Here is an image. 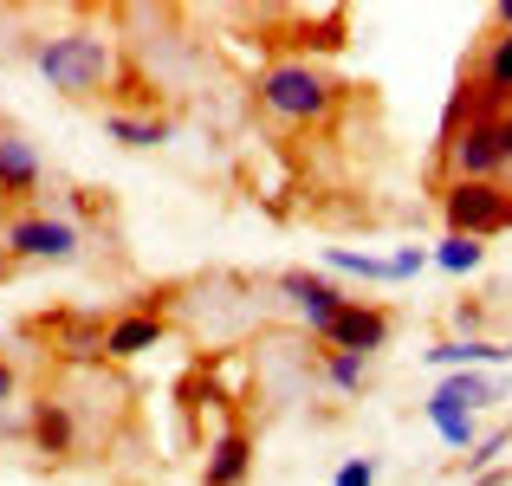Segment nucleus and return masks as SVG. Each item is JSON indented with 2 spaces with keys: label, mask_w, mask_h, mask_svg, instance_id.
Returning <instances> with one entry per match:
<instances>
[{
  "label": "nucleus",
  "mask_w": 512,
  "mask_h": 486,
  "mask_svg": "<svg viewBox=\"0 0 512 486\" xmlns=\"http://www.w3.org/2000/svg\"><path fill=\"white\" fill-rule=\"evenodd\" d=\"M33 59H39V72L52 78V91H65V98H104V91L117 85V46L104 33H91V26L39 39Z\"/></svg>",
  "instance_id": "1"
},
{
  "label": "nucleus",
  "mask_w": 512,
  "mask_h": 486,
  "mask_svg": "<svg viewBox=\"0 0 512 486\" xmlns=\"http://www.w3.org/2000/svg\"><path fill=\"white\" fill-rule=\"evenodd\" d=\"M441 156H448L454 182H500V175H506L500 117H493V111H474L467 98H454L448 130H441Z\"/></svg>",
  "instance_id": "2"
},
{
  "label": "nucleus",
  "mask_w": 512,
  "mask_h": 486,
  "mask_svg": "<svg viewBox=\"0 0 512 486\" xmlns=\"http://www.w3.org/2000/svg\"><path fill=\"white\" fill-rule=\"evenodd\" d=\"M260 104L279 124H325L331 104H338V85L305 59H279V65L260 72Z\"/></svg>",
  "instance_id": "3"
},
{
  "label": "nucleus",
  "mask_w": 512,
  "mask_h": 486,
  "mask_svg": "<svg viewBox=\"0 0 512 486\" xmlns=\"http://www.w3.org/2000/svg\"><path fill=\"white\" fill-rule=\"evenodd\" d=\"M441 214H448V234H467V240L506 234L512 227V188L506 182H448Z\"/></svg>",
  "instance_id": "4"
},
{
  "label": "nucleus",
  "mask_w": 512,
  "mask_h": 486,
  "mask_svg": "<svg viewBox=\"0 0 512 486\" xmlns=\"http://www.w3.org/2000/svg\"><path fill=\"white\" fill-rule=\"evenodd\" d=\"M389 331H396V318L383 312V305H370V299H350L338 318H325L318 324V344L325 350H350V357H376V350L389 344Z\"/></svg>",
  "instance_id": "5"
},
{
  "label": "nucleus",
  "mask_w": 512,
  "mask_h": 486,
  "mask_svg": "<svg viewBox=\"0 0 512 486\" xmlns=\"http://www.w3.org/2000/svg\"><path fill=\"white\" fill-rule=\"evenodd\" d=\"M78 247H85V234L65 214H20V221H7L13 260H78Z\"/></svg>",
  "instance_id": "6"
},
{
  "label": "nucleus",
  "mask_w": 512,
  "mask_h": 486,
  "mask_svg": "<svg viewBox=\"0 0 512 486\" xmlns=\"http://www.w3.org/2000/svg\"><path fill=\"white\" fill-rule=\"evenodd\" d=\"M26 435H33V448L46 454V461H72V454H78V441H85V435H78L72 402H65V396H52V389L33 402V415H26Z\"/></svg>",
  "instance_id": "7"
},
{
  "label": "nucleus",
  "mask_w": 512,
  "mask_h": 486,
  "mask_svg": "<svg viewBox=\"0 0 512 486\" xmlns=\"http://www.w3.org/2000/svg\"><path fill=\"white\" fill-rule=\"evenodd\" d=\"M169 337V318L163 312H124L104 324V357L124 363V357H143V350H156Z\"/></svg>",
  "instance_id": "8"
},
{
  "label": "nucleus",
  "mask_w": 512,
  "mask_h": 486,
  "mask_svg": "<svg viewBox=\"0 0 512 486\" xmlns=\"http://www.w3.org/2000/svg\"><path fill=\"white\" fill-rule=\"evenodd\" d=\"M279 292H286V299L299 305L305 318H312V331H318L325 318H338L344 305H350V292H344V286H331L325 273H279Z\"/></svg>",
  "instance_id": "9"
},
{
  "label": "nucleus",
  "mask_w": 512,
  "mask_h": 486,
  "mask_svg": "<svg viewBox=\"0 0 512 486\" xmlns=\"http://www.w3.org/2000/svg\"><path fill=\"white\" fill-rule=\"evenodd\" d=\"M506 396V383L500 376H487V370H448L435 383V409H461V415H474V409H487V402H500Z\"/></svg>",
  "instance_id": "10"
},
{
  "label": "nucleus",
  "mask_w": 512,
  "mask_h": 486,
  "mask_svg": "<svg viewBox=\"0 0 512 486\" xmlns=\"http://www.w3.org/2000/svg\"><path fill=\"white\" fill-rule=\"evenodd\" d=\"M247 474H253V435L247 428H227L221 441L208 448V467H201V486H247Z\"/></svg>",
  "instance_id": "11"
},
{
  "label": "nucleus",
  "mask_w": 512,
  "mask_h": 486,
  "mask_svg": "<svg viewBox=\"0 0 512 486\" xmlns=\"http://www.w3.org/2000/svg\"><path fill=\"white\" fill-rule=\"evenodd\" d=\"M39 188V150L26 137H13V130H0V195L20 201Z\"/></svg>",
  "instance_id": "12"
},
{
  "label": "nucleus",
  "mask_w": 512,
  "mask_h": 486,
  "mask_svg": "<svg viewBox=\"0 0 512 486\" xmlns=\"http://www.w3.org/2000/svg\"><path fill=\"white\" fill-rule=\"evenodd\" d=\"M52 337H59V350L65 357H104V318H91V312H59L52 318Z\"/></svg>",
  "instance_id": "13"
},
{
  "label": "nucleus",
  "mask_w": 512,
  "mask_h": 486,
  "mask_svg": "<svg viewBox=\"0 0 512 486\" xmlns=\"http://www.w3.org/2000/svg\"><path fill=\"white\" fill-rule=\"evenodd\" d=\"M104 130H111L124 150H163V143H169V117H130V111H111V117H104Z\"/></svg>",
  "instance_id": "14"
},
{
  "label": "nucleus",
  "mask_w": 512,
  "mask_h": 486,
  "mask_svg": "<svg viewBox=\"0 0 512 486\" xmlns=\"http://www.w3.org/2000/svg\"><path fill=\"white\" fill-rule=\"evenodd\" d=\"M325 376L344 389V396H363V389H370V357H350V350H325Z\"/></svg>",
  "instance_id": "15"
},
{
  "label": "nucleus",
  "mask_w": 512,
  "mask_h": 486,
  "mask_svg": "<svg viewBox=\"0 0 512 486\" xmlns=\"http://www.w3.org/2000/svg\"><path fill=\"white\" fill-rule=\"evenodd\" d=\"M480 260H487V247H480V240H467V234H448L435 247V266H441V273H480Z\"/></svg>",
  "instance_id": "16"
},
{
  "label": "nucleus",
  "mask_w": 512,
  "mask_h": 486,
  "mask_svg": "<svg viewBox=\"0 0 512 486\" xmlns=\"http://www.w3.org/2000/svg\"><path fill=\"white\" fill-rule=\"evenodd\" d=\"M428 422H435V435L448 441V448H461V454L480 441L474 435V415H461V409H435V402H428Z\"/></svg>",
  "instance_id": "17"
},
{
  "label": "nucleus",
  "mask_w": 512,
  "mask_h": 486,
  "mask_svg": "<svg viewBox=\"0 0 512 486\" xmlns=\"http://www.w3.org/2000/svg\"><path fill=\"white\" fill-rule=\"evenodd\" d=\"M325 266H331V273H357V279H396L389 260H376V253H350V247H331Z\"/></svg>",
  "instance_id": "18"
},
{
  "label": "nucleus",
  "mask_w": 512,
  "mask_h": 486,
  "mask_svg": "<svg viewBox=\"0 0 512 486\" xmlns=\"http://www.w3.org/2000/svg\"><path fill=\"white\" fill-rule=\"evenodd\" d=\"M506 448H512V428H493V435H487V441H474V448H467V454H461V461H467V474H487V467H493V461H500V454H506Z\"/></svg>",
  "instance_id": "19"
},
{
  "label": "nucleus",
  "mask_w": 512,
  "mask_h": 486,
  "mask_svg": "<svg viewBox=\"0 0 512 486\" xmlns=\"http://www.w3.org/2000/svg\"><path fill=\"white\" fill-rule=\"evenodd\" d=\"M331 486H376V461H370V454H350Z\"/></svg>",
  "instance_id": "20"
},
{
  "label": "nucleus",
  "mask_w": 512,
  "mask_h": 486,
  "mask_svg": "<svg viewBox=\"0 0 512 486\" xmlns=\"http://www.w3.org/2000/svg\"><path fill=\"white\" fill-rule=\"evenodd\" d=\"M422 266H428V253H422V247H402L396 260H389V273H396V279H415Z\"/></svg>",
  "instance_id": "21"
},
{
  "label": "nucleus",
  "mask_w": 512,
  "mask_h": 486,
  "mask_svg": "<svg viewBox=\"0 0 512 486\" xmlns=\"http://www.w3.org/2000/svg\"><path fill=\"white\" fill-rule=\"evenodd\" d=\"M454 324H461V337H480V324H487V305H454Z\"/></svg>",
  "instance_id": "22"
},
{
  "label": "nucleus",
  "mask_w": 512,
  "mask_h": 486,
  "mask_svg": "<svg viewBox=\"0 0 512 486\" xmlns=\"http://www.w3.org/2000/svg\"><path fill=\"white\" fill-rule=\"evenodd\" d=\"M13 389H20V376H13V363L0 357V409H7V402H13Z\"/></svg>",
  "instance_id": "23"
},
{
  "label": "nucleus",
  "mask_w": 512,
  "mask_h": 486,
  "mask_svg": "<svg viewBox=\"0 0 512 486\" xmlns=\"http://www.w3.org/2000/svg\"><path fill=\"white\" fill-rule=\"evenodd\" d=\"M500 150H506V175H512V111H500Z\"/></svg>",
  "instance_id": "24"
},
{
  "label": "nucleus",
  "mask_w": 512,
  "mask_h": 486,
  "mask_svg": "<svg viewBox=\"0 0 512 486\" xmlns=\"http://www.w3.org/2000/svg\"><path fill=\"white\" fill-rule=\"evenodd\" d=\"M493 26H500V33H512V0H500V7H493Z\"/></svg>",
  "instance_id": "25"
},
{
  "label": "nucleus",
  "mask_w": 512,
  "mask_h": 486,
  "mask_svg": "<svg viewBox=\"0 0 512 486\" xmlns=\"http://www.w3.org/2000/svg\"><path fill=\"white\" fill-rule=\"evenodd\" d=\"M506 480H512V474H506V467H487V474H480L474 486H506Z\"/></svg>",
  "instance_id": "26"
}]
</instances>
